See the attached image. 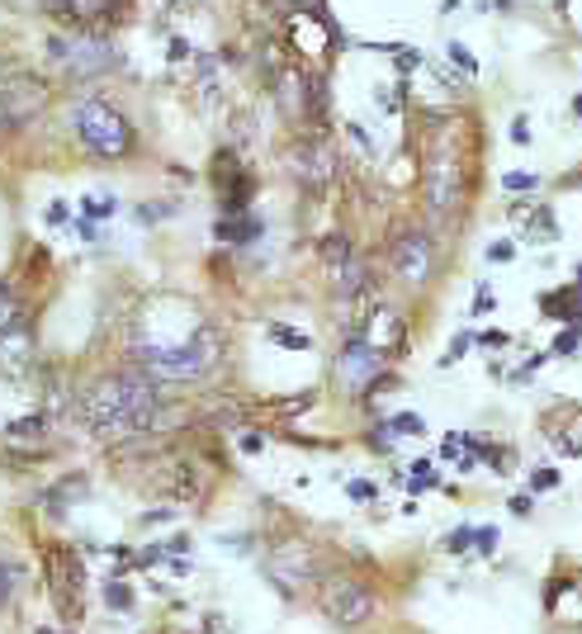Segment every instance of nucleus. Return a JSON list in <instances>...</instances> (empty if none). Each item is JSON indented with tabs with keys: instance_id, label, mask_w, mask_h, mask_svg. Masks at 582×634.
Segmentation results:
<instances>
[{
	"instance_id": "c756f323",
	"label": "nucleus",
	"mask_w": 582,
	"mask_h": 634,
	"mask_svg": "<svg viewBox=\"0 0 582 634\" xmlns=\"http://www.w3.org/2000/svg\"><path fill=\"white\" fill-rule=\"evenodd\" d=\"M298 10H322V0H294Z\"/></svg>"
},
{
	"instance_id": "f3484780",
	"label": "nucleus",
	"mask_w": 582,
	"mask_h": 634,
	"mask_svg": "<svg viewBox=\"0 0 582 634\" xmlns=\"http://www.w3.org/2000/svg\"><path fill=\"white\" fill-rule=\"evenodd\" d=\"M271 337H275V341H285V346H294V351H308V346H312V341L304 337V331H289V327H271Z\"/></svg>"
},
{
	"instance_id": "a878e982",
	"label": "nucleus",
	"mask_w": 582,
	"mask_h": 634,
	"mask_svg": "<svg viewBox=\"0 0 582 634\" xmlns=\"http://www.w3.org/2000/svg\"><path fill=\"white\" fill-rule=\"evenodd\" d=\"M554 483H559L554 469H540V473H535V488H554Z\"/></svg>"
},
{
	"instance_id": "0eeeda50",
	"label": "nucleus",
	"mask_w": 582,
	"mask_h": 634,
	"mask_svg": "<svg viewBox=\"0 0 582 634\" xmlns=\"http://www.w3.org/2000/svg\"><path fill=\"white\" fill-rule=\"evenodd\" d=\"M289 171H294V181H304L308 189H327V185H332V176H337V156L327 152V142L308 138V142H294Z\"/></svg>"
},
{
	"instance_id": "9d476101",
	"label": "nucleus",
	"mask_w": 582,
	"mask_h": 634,
	"mask_svg": "<svg viewBox=\"0 0 582 634\" xmlns=\"http://www.w3.org/2000/svg\"><path fill=\"white\" fill-rule=\"evenodd\" d=\"M454 195H460V171H454V156L440 147L431 156V171H427V199H431L436 214H446L454 204Z\"/></svg>"
},
{
	"instance_id": "cd10ccee",
	"label": "nucleus",
	"mask_w": 582,
	"mask_h": 634,
	"mask_svg": "<svg viewBox=\"0 0 582 634\" xmlns=\"http://www.w3.org/2000/svg\"><path fill=\"white\" fill-rule=\"evenodd\" d=\"M109 606H129V592H123V588H109Z\"/></svg>"
},
{
	"instance_id": "5701e85b",
	"label": "nucleus",
	"mask_w": 582,
	"mask_h": 634,
	"mask_svg": "<svg viewBox=\"0 0 582 634\" xmlns=\"http://www.w3.org/2000/svg\"><path fill=\"white\" fill-rule=\"evenodd\" d=\"M474 540H479V549H483V554H493V549H497V526L474 531Z\"/></svg>"
},
{
	"instance_id": "bb28decb",
	"label": "nucleus",
	"mask_w": 582,
	"mask_h": 634,
	"mask_svg": "<svg viewBox=\"0 0 582 634\" xmlns=\"http://www.w3.org/2000/svg\"><path fill=\"white\" fill-rule=\"evenodd\" d=\"M351 498H360V502H370V498H374V488H370V483H351Z\"/></svg>"
},
{
	"instance_id": "20e7f679",
	"label": "nucleus",
	"mask_w": 582,
	"mask_h": 634,
	"mask_svg": "<svg viewBox=\"0 0 582 634\" xmlns=\"http://www.w3.org/2000/svg\"><path fill=\"white\" fill-rule=\"evenodd\" d=\"M318 606H322L327 621L355 630V625H370V621H374V611H380V597H374L360 578L337 573V578H327L322 588H318Z\"/></svg>"
},
{
	"instance_id": "f257e3e1",
	"label": "nucleus",
	"mask_w": 582,
	"mask_h": 634,
	"mask_svg": "<svg viewBox=\"0 0 582 634\" xmlns=\"http://www.w3.org/2000/svg\"><path fill=\"white\" fill-rule=\"evenodd\" d=\"M76 412H81L86 431H96L105 440L147 431L152 417H156V379L143 374V370L109 374V379H100V384H90L81 393Z\"/></svg>"
},
{
	"instance_id": "423d86ee",
	"label": "nucleus",
	"mask_w": 582,
	"mask_h": 634,
	"mask_svg": "<svg viewBox=\"0 0 582 634\" xmlns=\"http://www.w3.org/2000/svg\"><path fill=\"white\" fill-rule=\"evenodd\" d=\"M48 53H53L72 76H96L100 67H109V62H114V53H109L105 39H53Z\"/></svg>"
},
{
	"instance_id": "2eb2a0df",
	"label": "nucleus",
	"mask_w": 582,
	"mask_h": 634,
	"mask_svg": "<svg viewBox=\"0 0 582 634\" xmlns=\"http://www.w3.org/2000/svg\"><path fill=\"white\" fill-rule=\"evenodd\" d=\"M388 431H393V436H421V431H427V422H421L417 412H403V417L388 422Z\"/></svg>"
},
{
	"instance_id": "ddd939ff",
	"label": "nucleus",
	"mask_w": 582,
	"mask_h": 634,
	"mask_svg": "<svg viewBox=\"0 0 582 634\" xmlns=\"http://www.w3.org/2000/svg\"><path fill=\"white\" fill-rule=\"evenodd\" d=\"M62 14L76 24H105L109 14H119V0H62Z\"/></svg>"
},
{
	"instance_id": "9b49d317",
	"label": "nucleus",
	"mask_w": 582,
	"mask_h": 634,
	"mask_svg": "<svg viewBox=\"0 0 582 634\" xmlns=\"http://www.w3.org/2000/svg\"><path fill=\"white\" fill-rule=\"evenodd\" d=\"M29 356H34V341H29V331L20 323H10V327H0V370H24Z\"/></svg>"
},
{
	"instance_id": "f8f14e48",
	"label": "nucleus",
	"mask_w": 582,
	"mask_h": 634,
	"mask_svg": "<svg viewBox=\"0 0 582 634\" xmlns=\"http://www.w3.org/2000/svg\"><path fill=\"white\" fill-rule=\"evenodd\" d=\"M275 578H285V582L312 578V549L308 545H285L275 554Z\"/></svg>"
},
{
	"instance_id": "c85d7f7f",
	"label": "nucleus",
	"mask_w": 582,
	"mask_h": 634,
	"mask_svg": "<svg viewBox=\"0 0 582 634\" xmlns=\"http://www.w3.org/2000/svg\"><path fill=\"white\" fill-rule=\"evenodd\" d=\"M512 138H516V142H526V138H530V129H526V119H516V123H512Z\"/></svg>"
},
{
	"instance_id": "4468645a",
	"label": "nucleus",
	"mask_w": 582,
	"mask_h": 634,
	"mask_svg": "<svg viewBox=\"0 0 582 634\" xmlns=\"http://www.w3.org/2000/svg\"><path fill=\"white\" fill-rule=\"evenodd\" d=\"M322 261L332 265V271H337V265H345V261H351V242H345V237H327V242H322Z\"/></svg>"
},
{
	"instance_id": "412c9836",
	"label": "nucleus",
	"mask_w": 582,
	"mask_h": 634,
	"mask_svg": "<svg viewBox=\"0 0 582 634\" xmlns=\"http://www.w3.org/2000/svg\"><path fill=\"white\" fill-rule=\"evenodd\" d=\"M10 323H14V298L6 284H0V327H10Z\"/></svg>"
},
{
	"instance_id": "b1692460",
	"label": "nucleus",
	"mask_w": 582,
	"mask_h": 634,
	"mask_svg": "<svg viewBox=\"0 0 582 634\" xmlns=\"http://www.w3.org/2000/svg\"><path fill=\"white\" fill-rule=\"evenodd\" d=\"M14 592V573H10V568L6 564H0V606H6V597Z\"/></svg>"
},
{
	"instance_id": "393cba45",
	"label": "nucleus",
	"mask_w": 582,
	"mask_h": 634,
	"mask_svg": "<svg viewBox=\"0 0 582 634\" xmlns=\"http://www.w3.org/2000/svg\"><path fill=\"white\" fill-rule=\"evenodd\" d=\"M487 261H512V247H507V242H497V247H487Z\"/></svg>"
},
{
	"instance_id": "39448f33",
	"label": "nucleus",
	"mask_w": 582,
	"mask_h": 634,
	"mask_svg": "<svg viewBox=\"0 0 582 634\" xmlns=\"http://www.w3.org/2000/svg\"><path fill=\"white\" fill-rule=\"evenodd\" d=\"M43 105H48V86H43L39 76L20 72V76H6V81H0V109H6L10 123L34 119Z\"/></svg>"
},
{
	"instance_id": "a211bd4d",
	"label": "nucleus",
	"mask_w": 582,
	"mask_h": 634,
	"mask_svg": "<svg viewBox=\"0 0 582 634\" xmlns=\"http://www.w3.org/2000/svg\"><path fill=\"white\" fill-rule=\"evenodd\" d=\"M10 436H14V440H20V436H24V440H34V436H43V417H29V422H14V426H10Z\"/></svg>"
},
{
	"instance_id": "dca6fc26",
	"label": "nucleus",
	"mask_w": 582,
	"mask_h": 634,
	"mask_svg": "<svg viewBox=\"0 0 582 634\" xmlns=\"http://www.w3.org/2000/svg\"><path fill=\"white\" fill-rule=\"evenodd\" d=\"M502 185H507L512 195H526V189H540V181L526 176V171H512V176H502Z\"/></svg>"
},
{
	"instance_id": "f03ea898",
	"label": "nucleus",
	"mask_w": 582,
	"mask_h": 634,
	"mask_svg": "<svg viewBox=\"0 0 582 634\" xmlns=\"http://www.w3.org/2000/svg\"><path fill=\"white\" fill-rule=\"evenodd\" d=\"M72 123H76V138H81L96 156H105V162H119V156L133 152L129 119H123L109 100H81V105H76V114H72Z\"/></svg>"
},
{
	"instance_id": "7ed1b4c3",
	"label": "nucleus",
	"mask_w": 582,
	"mask_h": 634,
	"mask_svg": "<svg viewBox=\"0 0 582 634\" xmlns=\"http://www.w3.org/2000/svg\"><path fill=\"white\" fill-rule=\"evenodd\" d=\"M213 364V337L180 341V346H138V370L152 379H199Z\"/></svg>"
},
{
	"instance_id": "aec40b11",
	"label": "nucleus",
	"mask_w": 582,
	"mask_h": 634,
	"mask_svg": "<svg viewBox=\"0 0 582 634\" xmlns=\"http://www.w3.org/2000/svg\"><path fill=\"white\" fill-rule=\"evenodd\" d=\"M469 540H474V526H460V531H454L450 540H446V549H450V554H464V549H469Z\"/></svg>"
},
{
	"instance_id": "6ab92c4d",
	"label": "nucleus",
	"mask_w": 582,
	"mask_h": 634,
	"mask_svg": "<svg viewBox=\"0 0 582 634\" xmlns=\"http://www.w3.org/2000/svg\"><path fill=\"white\" fill-rule=\"evenodd\" d=\"M450 62H460V67H464L469 76H479V62H474V53H469V47H460V43H450Z\"/></svg>"
},
{
	"instance_id": "4be33fe9",
	"label": "nucleus",
	"mask_w": 582,
	"mask_h": 634,
	"mask_svg": "<svg viewBox=\"0 0 582 634\" xmlns=\"http://www.w3.org/2000/svg\"><path fill=\"white\" fill-rule=\"evenodd\" d=\"M554 351H559V356H573V351H578V331H573V327H569V331H559Z\"/></svg>"
},
{
	"instance_id": "1a4fd4ad",
	"label": "nucleus",
	"mask_w": 582,
	"mask_h": 634,
	"mask_svg": "<svg viewBox=\"0 0 582 634\" xmlns=\"http://www.w3.org/2000/svg\"><path fill=\"white\" fill-rule=\"evenodd\" d=\"M337 370H341V379L351 389H365L370 379L384 370V351L374 341H365V337H351V346H345L341 360H337Z\"/></svg>"
},
{
	"instance_id": "6e6552de",
	"label": "nucleus",
	"mask_w": 582,
	"mask_h": 634,
	"mask_svg": "<svg viewBox=\"0 0 582 634\" xmlns=\"http://www.w3.org/2000/svg\"><path fill=\"white\" fill-rule=\"evenodd\" d=\"M393 271L407 284H427L431 280V237L427 232H403L393 247Z\"/></svg>"
},
{
	"instance_id": "7c9ffc66",
	"label": "nucleus",
	"mask_w": 582,
	"mask_h": 634,
	"mask_svg": "<svg viewBox=\"0 0 582 634\" xmlns=\"http://www.w3.org/2000/svg\"><path fill=\"white\" fill-rule=\"evenodd\" d=\"M39 6H48V10H62V0H39Z\"/></svg>"
}]
</instances>
